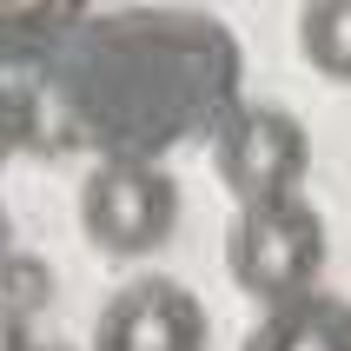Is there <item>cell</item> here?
I'll return each mask as SVG.
<instances>
[{
    "mask_svg": "<svg viewBox=\"0 0 351 351\" xmlns=\"http://www.w3.org/2000/svg\"><path fill=\"white\" fill-rule=\"evenodd\" d=\"M318 265H325V219L298 193L239 206L232 232H226V272L245 298L285 305L318 285Z\"/></svg>",
    "mask_w": 351,
    "mask_h": 351,
    "instance_id": "obj_1",
    "label": "cell"
},
{
    "mask_svg": "<svg viewBox=\"0 0 351 351\" xmlns=\"http://www.w3.org/2000/svg\"><path fill=\"white\" fill-rule=\"evenodd\" d=\"M179 226V186L146 153H119L80 186V232L113 258L159 252Z\"/></svg>",
    "mask_w": 351,
    "mask_h": 351,
    "instance_id": "obj_2",
    "label": "cell"
},
{
    "mask_svg": "<svg viewBox=\"0 0 351 351\" xmlns=\"http://www.w3.org/2000/svg\"><path fill=\"white\" fill-rule=\"evenodd\" d=\"M219 179L239 206H258V199H285L305 186V166H312V139L285 106H232L219 119L213 139Z\"/></svg>",
    "mask_w": 351,
    "mask_h": 351,
    "instance_id": "obj_3",
    "label": "cell"
},
{
    "mask_svg": "<svg viewBox=\"0 0 351 351\" xmlns=\"http://www.w3.org/2000/svg\"><path fill=\"white\" fill-rule=\"evenodd\" d=\"M93 351H206V305L179 278H133L106 298Z\"/></svg>",
    "mask_w": 351,
    "mask_h": 351,
    "instance_id": "obj_4",
    "label": "cell"
},
{
    "mask_svg": "<svg viewBox=\"0 0 351 351\" xmlns=\"http://www.w3.org/2000/svg\"><path fill=\"white\" fill-rule=\"evenodd\" d=\"M245 351H351V305L332 292H298L285 305H265Z\"/></svg>",
    "mask_w": 351,
    "mask_h": 351,
    "instance_id": "obj_5",
    "label": "cell"
},
{
    "mask_svg": "<svg viewBox=\"0 0 351 351\" xmlns=\"http://www.w3.org/2000/svg\"><path fill=\"white\" fill-rule=\"evenodd\" d=\"M298 47L325 80L351 86V0H305L298 7Z\"/></svg>",
    "mask_w": 351,
    "mask_h": 351,
    "instance_id": "obj_6",
    "label": "cell"
},
{
    "mask_svg": "<svg viewBox=\"0 0 351 351\" xmlns=\"http://www.w3.org/2000/svg\"><path fill=\"white\" fill-rule=\"evenodd\" d=\"M0 298L20 305V312H40V305L53 298V272H47L40 258H27V252H7L0 258Z\"/></svg>",
    "mask_w": 351,
    "mask_h": 351,
    "instance_id": "obj_7",
    "label": "cell"
},
{
    "mask_svg": "<svg viewBox=\"0 0 351 351\" xmlns=\"http://www.w3.org/2000/svg\"><path fill=\"white\" fill-rule=\"evenodd\" d=\"M80 14V0H0V34H53Z\"/></svg>",
    "mask_w": 351,
    "mask_h": 351,
    "instance_id": "obj_8",
    "label": "cell"
},
{
    "mask_svg": "<svg viewBox=\"0 0 351 351\" xmlns=\"http://www.w3.org/2000/svg\"><path fill=\"white\" fill-rule=\"evenodd\" d=\"M0 351H34V332H27V312L0 298Z\"/></svg>",
    "mask_w": 351,
    "mask_h": 351,
    "instance_id": "obj_9",
    "label": "cell"
},
{
    "mask_svg": "<svg viewBox=\"0 0 351 351\" xmlns=\"http://www.w3.org/2000/svg\"><path fill=\"white\" fill-rule=\"evenodd\" d=\"M34 351H40V345H34Z\"/></svg>",
    "mask_w": 351,
    "mask_h": 351,
    "instance_id": "obj_10",
    "label": "cell"
}]
</instances>
